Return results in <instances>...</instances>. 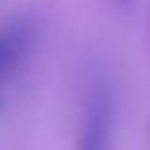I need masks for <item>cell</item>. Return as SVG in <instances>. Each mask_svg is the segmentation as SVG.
Listing matches in <instances>:
<instances>
[{"label":"cell","instance_id":"1","mask_svg":"<svg viewBox=\"0 0 150 150\" xmlns=\"http://www.w3.org/2000/svg\"><path fill=\"white\" fill-rule=\"evenodd\" d=\"M114 125V106L105 88H95L88 95L82 114L78 150H110Z\"/></svg>","mask_w":150,"mask_h":150},{"label":"cell","instance_id":"2","mask_svg":"<svg viewBox=\"0 0 150 150\" xmlns=\"http://www.w3.org/2000/svg\"><path fill=\"white\" fill-rule=\"evenodd\" d=\"M33 30L27 23L13 21L0 33V86L17 70L30 50Z\"/></svg>","mask_w":150,"mask_h":150},{"label":"cell","instance_id":"3","mask_svg":"<svg viewBox=\"0 0 150 150\" xmlns=\"http://www.w3.org/2000/svg\"><path fill=\"white\" fill-rule=\"evenodd\" d=\"M120 2H129V0H120Z\"/></svg>","mask_w":150,"mask_h":150}]
</instances>
